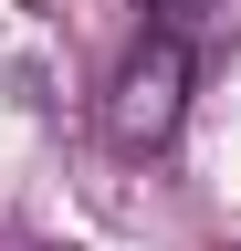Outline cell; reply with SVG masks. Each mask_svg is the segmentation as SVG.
Instances as JSON below:
<instances>
[{
    "label": "cell",
    "mask_w": 241,
    "mask_h": 251,
    "mask_svg": "<svg viewBox=\"0 0 241 251\" xmlns=\"http://www.w3.org/2000/svg\"><path fill=\"white\" fill-rule=\"evenodd\" d=\"M178 105H189V42H178V31H147V42L115 63V84H105L115 147H168L178 136Z\"/></svg>",
    "instance_id": "1"
},
{
    "label": "cell",
    "mask_w": 241,
    "mask_h": 251,
    "mask_svg": "<svg viewBox=\"0 0 241 251\" xmlns=\"http://www.w3.org/2000/svg\"><path fill=\"white\" fill-rule=\"evenodd\" d=\"M158 11H199V0H158Z\"/></svg>",
    "instance_id": "2"
}]
</instances>
